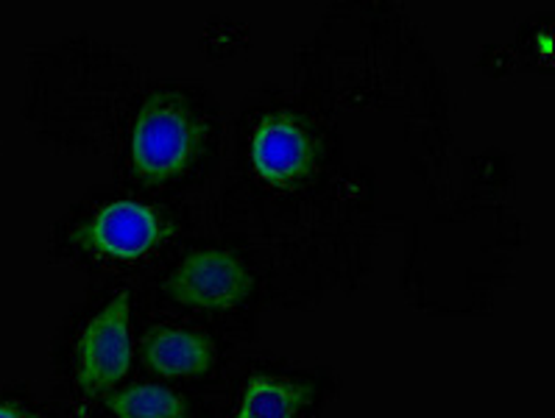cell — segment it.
<instances>
[{
	"label": "cell",
	"instance_id": "obj_1",
	"mask_svg": "<svg viewBox=\"0 0 555 418\" xmlns=\"http://www.w3.org/2000/svg\"><path fill=\"white\" fill-rule=\"evenodd\" d=\"M207 126L182 99L163 92L145 101L131 129V165L149 184L182 177L202 154Z\"/></svg>",
	"mask_w": 555,
	"mask_h": 418
},
{
	"label": "cell",
	"instance_id": "obj_2",
	"mask_svg": "<svg viewBox=\"0 0 555 418\" xmlns=\"http://www.w3.org/2000/svg\"><path fill=\"white\" fill-rule=\"evenodd\" d=\"M173 235V223L157 207L118 198L73 232V243L95 260L134 262L157 251Z\"/></svg>",
	"mask_w": 555,
	"mask_h": 418
},
{
	"label": "cell",
	"instance_id": "obj_3",
	"mask_svg": "<svg viewBox=\"0 0 555 418\" xmlns=\"http://www.w3.org/2000/svg\"><path fill=\"white\" fill-rule=\"evenodd\" d=\"M131 299L112 296L85 324L76 343V382L87 396H106L131 371Z\"/></svg>",
	"mask_w": 555,
	"mask_h": 418
},
{
	"label": "cell",
	"instance_id": "obj_4",
	"mask_svg": "<svg viewBox=\"0 0 555 418\" xmlns=\"http://www.w3.org/2000/svg\"><path fill=\"white\" fill-rule=\"evenodd\" d=\"M255 290V276L235 254L218 249L193 251L165 279V293L182 308L223 313L241 308Z\"/></svg>",
	"mask_w": 555,
	"mask_h": 418
},
{
	"label": "cell",
	"instance_id": "obj_5",
	"mask_svg": "<svg viewBox=\"0 0 555 418\" xmlns=\"http://www.w3.org/2000/svg\"><path fill=\"white\" fill-rule=\"evenodd\" d=\"M251 165L262 182L294 187L315 168V143L296 118L276 112L260 120L251 134Z\"/></svg>",
	"mask_w": 555,
	"mask_h": 418
},
{
	"label": "cell",
	"instance_id": "obj_6",
	"mask_svg": "<svg viewBox=\"0 0 555 418\" xmlns=\"http://www.w3.org/2000/svg\"><path fill=\"white\" fill-rule=\"evenodd\" d=\"M143 363L165 379H196L216 363V343L204 332L177 324H159L149 329L140 343Z\"/></svg>",
	"mask_w": 555,
	"mask_h": 418
},
{
	"label": "cell",
	"instance_id": "obj_7",
	"mask_svg": "<svg viewBox=\"0 0 555 418\" xmlns=\"http://www.w3.org/2000/svg\"><path fill=\"white\" fill-rule=\"evenodd\" d=\"M310 399L313 388L308 382L255 374L246 382L235 418H299Z\"/></svg>",
	"mask_w": 555,
	"mask_h": 418
},
{
	"label": "cell",
	"instance_id": "obj_8",
	"mask_svg": "<svg viewBox=\"0 0 555 418\" xmlns=\"http://www.w3.org/2000/svg\"><path fill=\"white\" fill-rule=\"evenodd\" d=\"M104 405L115 418H190L184 396L154 382L109 391Z\"/></svg>",
	"mask_w": 555,
	"mask_h": 418
},
{
	"label": "cell",
	"instance_id": "obj_9",
	"mask_svg": "<svg viewBox=\"0 0 555 418\" xmlns=\"http://www.w3.org/2000/svg\"><path fill=\"white\" fill-rule=\"evenodd\" d=\"M0 418H46V416L26 410V407L14 405V402H0Z\"/></svg>",
	"mask_w": 555,
	"mask_h": 418
}]
</instances>
